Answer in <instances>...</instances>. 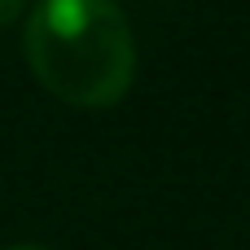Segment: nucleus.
Segmentation results:
<instances>
[{
  "instance_id": "f257e3e1",
  "label": "nucleus",
  "mask_w": 250,
  "mask_h": 250,
  "mask_svg": "<svg viewBox=\"0 0 250 250\" xmlns=\"http://www.w3.org/2000/svg\"><path fill=\"white\" fill-rule=\"evenodd\" d=\"M22 48L40 88L75 110H110L136 79V35L114 0H40Z\"/></svg>"
},
{
  "instance_id": "f03ea898",
  "label": "nucleus",
  "mask_w": 250,
  "mask_h": 250,
  "mask_svg": "<svg viewBox=\"0 0 250 250\" xmlns=\"http://www.w3.org/2000/svg\"><path fill=\"white\" fill-rule=\"evenodd\" d=\"M4 250H48V246H4Z\"/></svg>"
}]
</instances>
